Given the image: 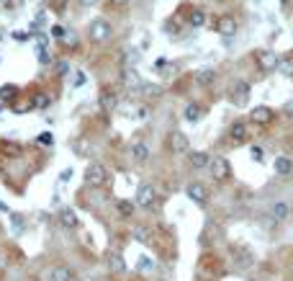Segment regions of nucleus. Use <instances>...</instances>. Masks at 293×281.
Returning <instances> with one entry per match:
<instances>
[{
	"label": "nucleus",
	"mask_w": 293,
	"mask_h": 281,
	"mask_svg": "<svg viewBox=\"0 0 293 281\" xmlns=\"http://www.w3.org/2000/svg\"><path fill=\"white\" fill-rule=\"evenodd\" d=\"M108 178H111V173L101 160H90L85 165V170H82V183L87 188H103L108 183Z\"/></svg>",
	"instance_id": "1"
},
{
	"label": "nucleus",
	"mask_w": 293,
	"mask_h": 281,
	"mask_svg": "<svg viewBox=\"0 0 293 281\" xmlns=\"http://www.w3.org/2000/svg\"><path fill=\"white\" fill-rule=\"evenodd\" d=\"M134 201H137V206L144 209V212H154L160 206V193H157V188L149 181H142L137 186V193H134Z\"/></svg>",
	"instance_id": "2"
},
{
	"label": "nucleus",
	"mask_w": 293,
	"mask_h": 281,
	"mask_svg": "<svg viewBox=\"0 0 293 281\" xmlns=\"http://www.w3.org/2000/svg\"><path fill=\"white\" fill-rule=\"evenodd\" d=\"M87 39L93 41V44H108V41L114 39V26H111L106 18L90 21L87 24Z\"/></svg>",
	"instance_id": "3"
},
{
	"label": "nucleus",
	"mask_w": 293,
	"mask_h": 281,
	"mask_svg": "<svg viewBox=\"0 0 293 281\" xmlns=\"http://www.w3.org/2000/svg\"><path fill=\"white\" fill-rule=\"evenodd\" d=\"M232 261H234L237 271H250V268H255L257 258H255L252 248L247 243H234L232 245Z\"/></svg>",
	"instance_id": "4"
},
{
	"label": "nucleus",
	"mask_w": 293,
	"mask_h": 281,
	"mask_svg": "<svg viewBox=\"0 0 293 281\" xmlns=\"http://www.w3.org/2000/svg\"><path fill=\"white\" fill-rule=\"evenodd\" d=\"M227 98L234 106H247V103H250V98H252V85L247 80H242V78L232 80V85L227 88Z\"/></svg>",
	"instance_id": "5"
},
{
	"label": "nucleus",
	"mask_w": 293,
	"mask_h": 281,
	"mask_svg": "<svg viewBox=\"0 0 293 281\" xmlns=\"http://www.w3.org/2000/svg\"><path fill=\"white\" fill-rule=\"evenodd\" d=\"M247 121L260 126V129H270L275 121H278V111L273 109V106H255V109H250V116H247Z\"/></svg>",
	"instance_id": "6"
},
{
	"label": "nucleus",
	"mask_w": 293,
	"mask_h": 281,
	"mask_svg": "<svg viewBox=\"0 0 293 281\" xmlns=\"http://www.w3.org/2000/svg\"><path fill=\"white\" fill-rule=\"evenodd\" d=\"M185 193H188V199L193 204H198L201 209H206L211 204V191H209V186L204 181H198V178H193V181L185 183Z\"/></svg>",
	"instance_id": "7"
},
{
	"label": "nucleus",
	"mask_w": 293,
	"mask_h": 281,
	"mask_svg": "<svg viewBox=\"0 0 293 281\" xmlns=\"http://www.w3.org/2000/svg\"><path fill=\"white\" fill-rule=\"evenodd\" d=\"M278 59H280V54H275L273 49H257L255 52V67H257V73L260 75H273V73H278Z\"/></svg>",
	"instance_id": "8"
},
{
	"label": "nucleus",
	"mask_w": 293,
	"mask_h": 281,
	"mask_svg": "<svg viewBox=\"0 0 293 281\" xmlns=\"http://www.w3.org/2000/svg\"><path fill=\"white\" fill-rule=\"evenodd\" d=\"M209 173H211V178L216 183H229L232 176H234V170H232V163L224 158V155H216L211 158V165H209Z\"/></svg>",
	"instance_id": "9"
},
{
	"label": "nucleus",
	"mask_w": 293,
	"mask_h": 281,
	"mask_svg": "<svg viewBox=\"0 0 293 281\" xmlns=\"http://www.w3.org/2000/svg\"><path fill=\"white\" fill-rule=\"evenodd\" d=\"M227 139L234 147L247 145V142H250V121H247V119H234L229 124V129H227Z\"/></svg>",
	"instance_id": "10"
},
{
	"label": "nucleus",
	"mask_w": 293,
	"mask_h": 281,
	"mask_svg": "<svg viewBox=\"0 0 293 281\" xmlns=\"http://www.w3.org/2000/svg\"><path fill=\"white\" fill-rule=\"evenodd\" d=\"M214 31L219 36H224V39H234L239 34V21L234 16H229V13H224V16H219V21L214 24Z\"/></svg>",
	"instance_id": "11"
},
{
	"label": "nucleus",
	"mask_w": 293,
	"mask_h": 281,
	"mask_svg": "<svg viewBox=\"0 0 293 281\" xmlns=\"http://www.w3.org/2000/svg\"><path fill=\"white\" fill-rule=\"evenodd\" d=\"M167 150H170L172 155H188L190 153V139L183 132L172 129V132L167 134Z\"/></svg>",
	"instance_id": "12"
},
{
	"label": "nucleus",
	"mask_w": 293,
	"mask_h": 281,
	"mask_svg": "<svg viewBox=\"0 0 293 281\" xmlns=\"http://www.w3.org/2000/svg\"><path fill=\"white\" fill-rule=\"evenodd\" d=\"M98 106L103 109V114H114L116 106H119V93L114 85H103L101 93H98Z\"/></svg>",
	"instance_id": "13"
},
{
	"label": "nucleus",
	"mask_w": 293,
	"mask_h": 281,
	"mask_svg": "<svg viewBox=\"0 0 293 281\" xmlns=\"http://www.w3.org/2000/svg\"><path fill=\"white\" fill-rule=\"evenodd\" d=\"M131 235H134V240H137V243H142V245H147V248H157V245H154V243H157V235H154L152 225L137 222V225L131 227Z\"/></svg>",
	"instance_id": "14"
},
{
	"label": "nucleus",
	"mask_w": 293,
	"mask_h": 281,
	"mask_svg": "<svg viewBox=\"0 0 293 281\" xmlns=\"http://www.w3.org/2000/svg\"><path fill=\"white\" fill-rule=\"evenodd\" d=\"M57 225L62 230H77L80 227V217H77V212L72 206H62L57 212Z\"/></svg>",
	"instance_id": "15"
},
{
	"label": "nucleus",
	"mask_w": 293,
	"mask_h": 281,
	"mask_svg": "<svg viewBox=\"0 0 293 281\" xmlns=\"http://www.w3.org/2000/svg\"><path fill=\"white\" fill-rule=\"evenodd\" d=\"M149 158H152L149 145L144 139H134L131 142V160H134V165H147Z\"/></svg>",
	"instance_id": "16"
},
{
	"label": "nucleus",
	"mask_w": 293,
	"mask_h": 281,
	"mask_svg": "<svg viewBox=\"0 0 293 281\" xmlns=\"http://www.w3.org/2000/svg\"><path fill=\"white\" fill-rule=\"evenodd\" d=\"M204 116H206V106H201L198 101L185 103V109H183V119H185L188 124H198Z\"/></svg>",
	"instance_id": "17"
},
{
	"label": "nucleus",
	"mask_w": 293,
	"mask_h": 281,
	"mask_svg": "<svg viewBox=\"0 0 293 281\" xmlns=\"http://www.w3.org/2000/svg\"><path fill=\"white\" fill-rule=\"evenodd\" d=\"M188 165L193 170H209L211 165V153H206V150H198V153H188Z\"/></svg>",
	"instance_id": "18"
},
{
	"label": "nucleus",
	"mask_w": 293,
	"mask_h": 281,
	"mask_svg": "<svg viewBox=\"0 0 293 281\" xmlns=\"http://www.w3.org/2000/svg\"><path fill=\"white\" fill-rule=\"evenodd\" d=\"M114 209H116V214H119V217H124V220H131L134 217V214H137V201H134V199H114Z\"/></svg>",
	"instance_id": "19"
},
{
	"label": "nucleus",
	"mask_w": 293,
	"mask_h": 281,
	"mask_svg": "<svg viewBox=\"0 0 293 281\" xmlns=\"http://www.w3.org/2000/svg\"><path fill=\"white\" fill-rule=\"evenodd\" d=\"M270 217H273L275 222H285V220L290 217V201L275 199L273 204H270Z\"/></svg>",
	"instance_id": "20"
},
{
	"label": "nucleus",
	"mask_w": 293,
	"mask_h": 281,
	"mask_svg": "<svg viewBox=\"0 0 293 281\" xmlns=\"http://www.w3.org/2000/svg\"><path fill=\"white\" fill-rule=\"evenodd\" d=\"M106 263H108V271H111V273H116V276H124V273L129 271V266H126V261H124V255H121L119 250H111Z\"/></svg>",
	"instance_id": "21"
},
{
	"label": "nucleus",
	"mask_w": 293,
	"mask_h": 281,
	"mask_svg": "<svg viewBox=\"0 0 293 281\" xmlns=\"http://www.w3.org/2000/svg\"><path fill=\"white\" fill-rule=\"evenodd\" d=\"M273 170H275V176H280V178L293 176V158L290 155H278L273 160Z\"/></svg>",
	"instance_id": "22"
},
{
	"label": "nucleus",
	"mask_w": 293,
	"mask_h": 281,
	"mask_svg": "<svg viewBox=\"0 0 293 281\" xmlns=\"http://www.w3.org/2000/svg\"><path fill=\"white\" fill-rule=\"evenodd\" d=\"M219 80V73L214 67H201L196 70V83H198V88H211V85Z\"/></svg>",
	"instance_id": "23"
},
{
	"label": "nucleus",
	"mask_w": 293,
	"mask_h": 281,
	"mask_svg": "<svg viewBox=\"0 0 293 281\" xmlns=\"http://www.w3.org/2000/svg\"><path fill=\"white\" fill-rule=\"evenodd\" d=\"M21 153H24V145H21V142L0 139V155H6V158H21Z\"/></svg>",
	"instance_id": "24"
},
{
	"label": "nucleus",
	"mask_w": 293,
	"mask_h": 281,
	"mask_svg": "<svg viewBox=\"0 0 293 281\" xmlns=\"http://www.w3.org/2000/svg\"><path fill=\"white\" fill-rule=\"evenodd\" d=\"M31 101H34V111H47L49 106H52V101H54V96L49 91H39Z\"/></svg>",
	"instance_id": "25"
},
{
	"label": "nucleus",
	"mask_w": 293,
	"mask_h": 281,
	"mask_svg": "<svg viewBox=\"0 0 293 281\" xmlns=\"http://www.w3.org/2000/svg\"><path fill=\"white\" fill-rule=\"evenodd\" d=\"M278 73L283 78H293V52L280 54V59H278Z\"/></svg>",
	"instance_id": "26"
},
{
	"label": "nucleus",
	"mask_w": 293,
	"mask_h": 281,
	"mask_svg": "<svg viewBox=\"0 0 293 281\" xmlns=\"http://www.w3.org/2000/svg\"><path fill=\"white\" fill-rule=\"evenodd\" d=\"M72 278H75V273L70 266H54L52 276H49V281H72Z\"/></svg>",
	"instance_id": "27"
},
{
	"label": "nucleus",
	"mask_w": 293,
	"mask_h": 281,
	"mask_svg": "<svg viewBox=\"0 0 293 281\" xmlns=\"http://www.w3.org/2000/svg\"><path fill=\"white\" fill-rule=\"evenodd\" d=\"M124 83L126 85H142V78H139V73H137V67H124Z\"/></svg>",
	"instance_id": "28"
},
{
	"label": "nucleus",
	"mask_w": 293,
	"mask_h": 281,
	"mask_svg": "<svg viewBox=\"0 0 293 281\" xmlns=\"http://www.w3.org/2000/svg\"><path fill=\"white\" fill-rule=\"evenodd\" d=\"M188 24L190 26H206V11H201V8H196L193 13H190V18H188Z\"/></svg>",
	"instance_id": "29"
},
{
	"label": "nucleus",
	"mask_w": 293,
	"mask_h": 281,
	"mask_svg": "<svg viewBox=\"0 0 293 281\" xmlns=\"http://www.w3.org/2000/svg\"><path fill=\"white\" fill-rule=\"evenodd\" d=\"M36 145H41V147H52V145H54V134H49V132L39 134V137H36Z\"/></svg>",
	"instance_id": "30"
},
{
	"label": "nucleus",
	"mask_w": 293,
	"mask_h": 281,
	"mask_svg": "<svg viewBox=\"0 0 293 281\" xmlns=\"http://www.w3.org/2000/svg\"><path fill=\"white\" fill-rule=\"evenodd\" d=\"M250 158H252L255 163H262V160H265V150L257 147V145H252V147H250Z\"/></svg>",
	"instance_id": "31"
},
{
	"label": "nucleus",
	"mask_w": 293,
	"mask_h": 281,
	"mask_svg": "<svg viewBox=\"0 0 293 281\" xmlns=\"http://www.w3.org/2000/svg\"><path fill=\"white\" fill-rule=\"evenodd\" d=\"M137 268H139V271H152V268H154V263L149 261L147 255H139V258H137Z\"/></svg>",
	"instance_id": "32"
},
{
	"label": "nucleus",
	"mask_w": 293,
	"mask_h": 281,
	"mask_svg": "<svg viewBox=\"0 0 293 281\" xmlns=\"http://www.w3.org/2000/svg\"><path fill=\"white\" fill-rule=\"evenodd\" d=\"M72 85H75V88H80V85H85V73H75V80H72Z\"/></svg>",
	"instance_id": "33"
},
{
	"label": "nucleus",
	"mask_w": 293,
	"mask_h": 281,
	"mask_svg": "<svg viewBox=\"0 0 293 281\" xmlns=\"http://www.w3.org/2000/svg\"><path fill=\"white\" fill-rule=\"evenodd\" d=\"M131 3V0H111V6H116V8H126Z\"/></svg>",
	"instance_id": "34"
},
{
	"label": "nucleus",
	"mask_w": 293,
	"mask_h": 281,
	"mask_svg": "<svg viewBox=\"0 0 293 281\" xmlns=\"http://www.w3.org/2000/svg\"><path fill=\"white\" fill-rule=\"evenodd\" d=\"M165 64H167V57H160V59H157V62H154V70H162V67H165Z\"/></svg>",
	"instance_id": "35"
},
{
	"label": "nucleus",
	"mask_w": 293,
	"mask_h": 281,
	"mask_svg": "<svg viewBox=\"0 0 293 281\" xmlns=\"http://www.w3.org/2000/svg\"><path fill=\"white\" fill-rule=\"evenodd\" d=\"M77 3H80L82 8H90V6H95V3H98V0H77Z\"/></svg>",
	"instance_id": "36"
},
{
	"label": "nucleus",
	"mask_w": 293,
	"mask_h": 281,
	"mask_svg": "<svg viewBox=\"0 0 293 281\" xmlns=\"http://www.w3.org/2000/svg\"><path fill=\"white\" fill-rule=\"evenodd\" d=\"M52 34H54V36H64V31H62L59 26H54V29H52Z\"/></svg>",
	"instance_id": "37"
},
{
	"label": "nucleus",
	"mask_w": 293,
	"mask_h": 281,
	"mask_svg": "<svg viewBox=\"0 0 293 281\" xmlns=\"http://www.w3.org/2000/svg\"><path fill=\"white\" fill-rule=\"evenodd\" d=\"M0 212H8V206H6L3 201H0Z\"/></svg>",
	"instance_id": "38"
},
{
	"label": "nucleus",
	"mask_w": 293,
	"mask_h": 281,
	"mask_svg": "<svg viewBox=\"0 0 293 281\" xmlns=\"http://www.w3.org/2000/svg\"><path fill=\"white\" fill-rule=\"evenodd\" d=\"M0 178H3V163H0Z\"/></svg>",
	"instance_id": "39"
},
{
	"label": "nucleus",
	"mask_w": 293,
	"mask_h": 281,
	"mask_svg": "<svg viewBox=\"0 0 293 281\" xmlns=\"http://www.w3.org/2000/svg\"><path fill=\"white\" fill-rule=\"evenodd\" d=\"M0 268H3V258H0Z\"/></svg>",
	"instance_id": "40"
},
{
	"label": "nucleus",
	"mask_w": 293,
	"mask_h": 281,
	"mask_svg": "<svg viewBox=\"0 0 293 281\" xmlns=\"http://www.w3.org/2000/svg\"><path fill=\"white\" fill-rule=\"evenodd\" d=\"M290 281H293V278H290Z\"/></svg>",
	"instance_id": "41"
}]
</instances>
